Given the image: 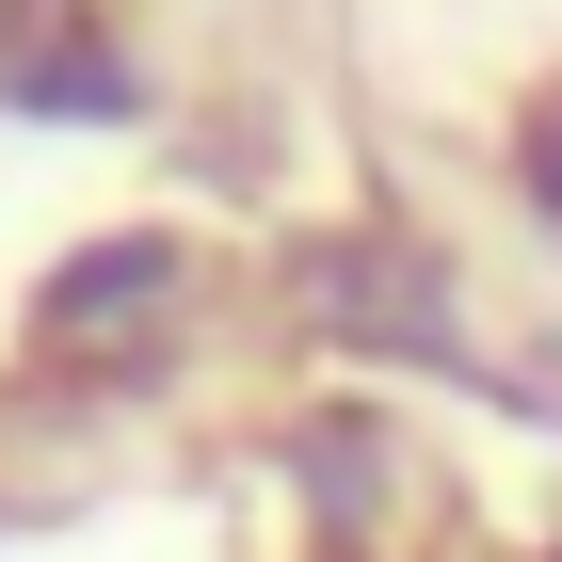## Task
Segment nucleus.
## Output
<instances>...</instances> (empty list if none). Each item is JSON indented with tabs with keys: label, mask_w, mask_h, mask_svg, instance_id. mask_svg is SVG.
Returning a JSON list of instances; mask_svg holds the SVG:
<instances>
[]
</instances>
